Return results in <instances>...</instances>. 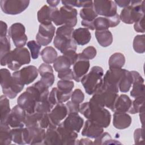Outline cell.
I'll list each match as a JSON object with an SVG mask.
<instances>
[{
	"label": "cell",
	"mask_w": 145,
	"mask_h": 145,
	"mask_svg": "<svg viewBox=\"0 0 145 145\" xmlns=\"http://www.w3.org/2000/svg\"><path fill=\"white\" fill-rule=\"evenodd\" d=\"M134 30L137 32H144V16L140 18L138 21L134 23Z\"/></svg>",
	"instance_id": "obj_55"
},
{
	"label": "cell",
	"mask_w": 145,
	"mask_h": 145,
	"mask_svg": "<svg viewBox=\"0 0 145 145\" xmlns=\"http://www.w3.org/2000/svg\"><path fill=\"white\" fill-rule=\"evenodd\" d=\"M0 74L1 86L3 93L9 99H14L23 90L24 86L20 85L14 80L8 69H1Z\"/></svg>",
	"instance_id": "obj_7"
},
{
	"label": "cell",
	"mask_w": 145,
	"mask_h": 145,
	"mask_svg": "<svg viewBox=\"0 0 145 145\" xmlns=\"http://www.w3.org/2000/svg\"><path fill=\"white\" fill-rule=\"evenodd\" d=\"M82 58L89 60L93 59L96 56V49L92 46H89L86 48L81 53H79Z\"/></svg>",
	"instance_id": "obj_50"
},
{
	"label": "cell",
	"mask_w": 145,
	"mask_h": 145,
	"mask_svg": "<svg viewBox=\"0 0 145 145\" xmlns=\"http://www.w3.org/2000/svg\"><path fill=\"white\" fill-rule=\"evenodd\" d=\"M125 63V57L121 53H115L113 54L109 59V69L118 68L122 69Z\"/></svg>",
	"instance_id": "obj_38"
},
{
	"label": "cell",
	"mask_w": 145,
	"mask_h": 145,
	"mask_svg": "<svg viewBox=\"0 0 145 145\" xmlns=\"http://www.w3.org/2000/svg\"><path fill=\"white\" fill-rule=\"evenodd\" d=\"M0 109L1 123L8 125L7 121L11 110L10 106L9 100L5 95H1L0 97Z\"/></svg>",
	"instance_id": "obj_31"
},
{
	"label": "cell",
	"mask_w": 145,
	"mask_h": 145,
	"mask_svg": "<svg viewBox=\"0 0 145 145\" xmlns=\"http://www.w3.org/2000/svg\"><path fill=\"white\" fill-rule=\"evenodd\" d=\"M95 35L98 43L103 47L109 46L113 42L112 33L108 29L96 31Z\"/></svg>",
	"instance_id": "obj_32"
},
{
	"label": "cell",
	"mask_w": 145,
	"mask_h": 145,
	"mask_svg": "<svg viewBox=\"0 0 145 145\" xmlns=\"http://www.w3.org/2000/svg\"><path fill=\"white\" fill-rule=\"evenodd\" d=\"M56 28L52 23L40 24L39 27V32L36 36L37 42L41 46L49 45L54 35Z\"/></svg>",
	"instance_id": "obj_13"
},
{
	"label": "cell",
	"mask_w": 145,
	"mask_h": 145,
	"mask_svg": "<svg viewBox=\"0 0 145 145\" xmlns=\"http://www.w3.org/2000/svg\"><path fill=\"white\" fill-rule=\"evenodd\" d=\"M38 72L41 76L40 80L48 88L51 87L55 80L52 66L50 64L42 63L39 67Z\"/></svg>",
	"instance_id": "obj_22"
},
{
	"label": "cell",
	"mask_w": 145,
	"mask_h": 145,
	"mask_svg": "<svg viewBox=\"0 0 145 145\" xmlns=\"http://www.w3.org/2000/svg\"><path fill=\"white\" fill-rule=\"evenodd\" d=\"M54 105H53L49 99L44 100L43 101L38 102L36 104L35 107V111L44 113V114H48L50 112L52 109L54 107Z\"/></svg>",
	"instance_id": "obj_45"
},
{
	"label": "cell",
	"mask_w": 145,
	"mask_h": 145,
	"mask_svg": "<svg viewBox=\"0 0 145 145\" xmlns=\"http://www.w3.org/2000/svg\"><path fill=\"white\" fill-rule=\"evenodd\" d=\"M61 2L63 6H69L72 7H85L93 5V1H62Z\"/></svg>",
	"instance_id": "obj_49"
},
{
	"label": "cell",
	"mask_w": 145,
	"mask_h": 145,
	"mask_svg": "<svg viewBox=\"0 0 145 145\" xmlns=\"http://www.w3.org/2000/svg\"><path fill=\"white\" fill-rule=\"evenodd\" d=\"M74 31L72 27L67 25H62L57 29L53 44L62 54L69 50H76L77 44L72 37Z\"/></svg>",
	"instance_id": "obj_3"
},
{
	"label": "cell",
	"mask_w": 145,
	"mask_h": 145,
	"mask_svg": "<svg viewBox=\"0 0 145 145\" xmlns=\"http://www.w3.org/2000/svg\"><path fill=\"white\" fill-rule=\"evenodd\" d=\"M132 104L130 97L125 94L120 95L117 98L112 111L113 112H128Z\"/></svg>",
	"instance_id": "obj_26"
},
{
	"label": "cell",
	"mask_w": 145,
	"mask_h": 145,
	"mask_svg": "<svg viewBox=\"0 0 145 145\" xmlns=\"http://www.w3.org/2000/svg\"><path fill=\"white\" fill-rule=\"evenodd\" d=\"M71 99L72 102L80 104L84 99V95L81 89L76 88L71 93Z\"/></svg>",
	"instance_id": "obj_51"
},
{
	"label": "cell",
	"mask_w": 145,
	"mask_h": 145,
	"mask_svg": "<svg viewBox=\"0 0 145 145\" xmlns=\"http://www.w3.org/2000/svg\"><path fill=\"white\" fill-rule=\"evenodd\" d=\"M10 125L7 124H0V144L8 145L11 144L12 135Z\"/></svg>",
	"instance_id": "obj_37"
},
{
	"label": "cell",
	"mask_w": 145,
	"mask_h": 145,
	"mask_svg": "<svg viewBox=\"0 0 145 145\" xmlns=\"http://www.w3.org/2000/svg\"><path fill=\"white\" fill-rule=\"evenodd\" d=\"M47 145L61 144V140L57 127H48L45 131L44 144Z\"/></svg>",
	"instance_id": "obj_30"
},
{
	"label": "cell",
	"mask_w": 145,
	"mask_h": 145,
	"mask_svg": "<svg viewBox=\"0 0 145 145\" xmlns=\"http://www.w3.org/2000/svg\"><path fill=\"white\" fill-rule=\"evenodd\" d=\"M74 87V83L71 80H60L57 82V88L65 93H71Z\"/></svg>",
	"instance_id": "obj_48"
},
{
	"label": "cell",
	"mask_w": 145,
	"mask_h": 145,
	"mask_svg": "<svg viewBox=\"0 0 145 145\" xmlns=\"http://www.w3.org/2000/svg\"><path fill=\"white\" fill-rule=\"evenodd\" d=\"M25 110L18 104L14 106L8 118L7 123L12 128L23 127L26 116Z\"/></svg>",
	"instance_id": "obj_16"
},
{
	"label": "cell",
	"mask_w": 145,
	"mask_h": 145,
	"mask_svg": "<svg viewBox=\"0 0 145 145\" xmlns=\"http://www.w3.org/2000/svg\"><path fill=\"white\" fill-rule=\"evenodd\" d=\"M26 142L29 144H43L45 135V129L40 126L26 127Z\"/></svg>",
	"instance_id": "obj_18"
},
{
	"label": "cell",
	"mask_w": 145,
	"mask_h": 145,
	"mask_svg": "<svg viewBox=\"0 0 145 145\" xmlns=\"http://www.w3.org/2000/svg\"><path fill=\"white\" fill-rule=\"evenodd\" d=\"M12 141L18 144H25L27 129L26 127H16L11 129Z\"/></svg>",
	"instance_id": "obj_34"
},
{
	"label": "cell",
	"mask_w": 145,
	"mask_h": 145,
	"mask_svg": "<svg viewBox=\"0 0 145 145\" xmlns=\"http://www.w3.org/2000/svg\"><path fill=\"white\" fill-rule=\"evenodd\" d=\"M94 30L103 31L107 30L110 28V23L108 17H97L93 20Z\"/></svg>",
	"instance_id": "obj_43"
},
{
	"label": "cell",
	"mask_w": 145,
	"mask_h": 145,
	"mask_svg": "<svg viewBox=\"0 0 145 145\" xmlns=\"http://www.w3.org/2000/svg\"><path fill=\"white\" fill-rule=\"evenodd\" d=\"M79 112L87 120H91L103 128H106L110 125L111 114L109 110L90 101L80 106Z\"/></svg>",
	"instance_id": "obj_1"
},
{
	"label": "cell",
	"mask_w": 145,
	"mask_h": 145,
	"mask_svg": "<svg viewBox=\"0 0 145 145\" xmlns=\"http://www.w3.org/2000/svg\"><path fill=\"white\" fill-rule=\"evenodd\" d=\"M103 75V69L99 66H95L91 68L88 74H86L82 78L80 82L88 95L93 94L101 83Z\"/></svg>",
	"instance_id": "obj_8"
},
{
	"label": "cell",
	"mask_w": 145,
	"mask_h": 145,
	"mask_svg": "<svg viewBox=\"0 0 145 145\" xmlns=\"http://www.w3.org/2000/svg\"><path fill=\"white\" fill-rule=\"evenodd\" d=\"M131 121V117L126 113L114 112L113 114V125L117 129L122 130L129 127Z\"/></svg>",
	"instance_id": "obj_25"
},
{
	"label": "cell",
	"mask_w": 145,
	"mask_h": 145,
	"mask_svg": "<svg viewBox=\"0 0 145 145\" xmlns=\"http://www.w3.org/2000/svg\"><path fill=\"white\" fill-rule=\"evenodd\" d=\"M144 15V1H130V5L123 8L120 18L124 23L131 24Z\"/></svg>",
	"instance_id": "obj_6"
},
{
	"label": "cell",
	"mask_w": 145,
	"mask_h": 145,
	"mask_svg": "<svg viewBox=\"0 0 145 145\" xmlns=\"http://www.w3.org/2000/svg\"><path fill=\"white\" fill-rule=\"evenodd\" d=\"M58 78L61 80H74V74L72 70L71 69H68L63 71L58 72Z\"/></svg>",
	"instance_id": "obj_52"
},
{
	"label": "cell",
	"mask_w": 145,
	"mask_h": 145,
	"mask_svg": "<svg viewBox=\"0 0 145 145\" xmlns=\"http://www.w3.org/2000/svg\"><path fill=\"white\" fill-rule=\"evenodd\" d=\"M38 73V70L35 66L29 65L15 71L12 76L15 82L24 86L33 82L37 78Z\"/></svg>",
	"instance_id": "obj_9"
},
{
	"label": "cell",
	"mask_w": 145,
	"mask_h": 145,
	"mask_svg": "<svg viewBox=\"0 0 145 145\" xmlns=\"http://www.w3.org/2000/svg\"><path fill=\"white\" fill-rule=\"evenodd\" d=\"M68 114L66 105L63 103H58L55 105L50 112L48 113L49 126L48 127H57L61 121Z\"/></svg>",
	"instance_id": "obj_15"
},
{
	"label": "cell",
	"mask_w": 145,
	"mask_h": 145,
	"mask_svg": "<svg viewBox=\"0 0 145 145\" xmlns=\"http://www.w3.org/2000/svg\"><path fill=\"white\" fill-rule=\"evenodd\" d=\"M93 144V142H92L88 138H82L80 140H77L75 142V144L88 145V144Z\"/></svg>",
	"instance_id": "obj_58"
},
{
	"label": "cell",
	"mask_w": 145,
	"mask_h": 145,
	"mask_svg": "<svg viewBox=\"0 0 145 145\" xmlns=\"http://www.w3.org/2000/svg\"><path fill=\"white\" fill-rule=\"evenodd\" d=\"M133 83V76L131 71L123 69V74L118 83V89L121 92H127Z\"/></svg>",
	"instance_id": "obj_33"
},
{
	"label": "cell",
	"mask_w": 145,
	"mask_h": 145,
	"mask_svg": "<svg viewBox=\"0 0 145 145\" xmlns=\"http://www.w3.org/2000/svg\"><path fill=\"white\" fill-rule=\"evenodd\" d=\"M93 6L96 14L104 17H111L117 14V5L113 1H94Z\"/></svg>",
	"instance_id": "obj_14"
},
{
	"label": "cell",
	"mask_w": 145,
	"mask_h": 145,
	"mask_svg": "<svg viewBox=\"0 0 145 145\" xmlns=\"http://www.w3.org/2000/svg\"><path fill=\"white\" fill-rule=\"evenodd\" d=\"M123 74V69H109L105 72L102 84L106 87L118 93V83Z\"/></svg>",
	"instance_id": "obj_12"
},
{
	"label": "cell",
	"mask_w": 145,
	"mask_h": 145,
	"mask_svg": "<svg viewBox=\"0 0 145 145\" xmlns=\"http://www.w3.org/2000/svg\"><path fill=\"white\" fill-rule=\"evenodd\" d=\"M27 45L30 50L31 56L32 58L33 59H36L38 58L40 54V52L41 46L39 45L37 42V41L35 40L29 41L27 43Z\"/></svg>",
	"instance_id": "obj_47"
},
{
	"label": "cell",
	"mask_w": 145,
	"mask_h": 145,
	"mask_svg": "<svg viewBox=\"0 0 145 145\" xmlns=\"http://www.w3.org/2000/svg\"><path fill=\"white\" fill-rule=\"evenodd\" d=\"M133 49L138 53H143L145 52V36L138 35L135 36L133 40Z\"/></svg>",
	"instance_id": "obj_44"
},
{
	"label": "cell",
	"mask_w": 145,
	"mask_h": 145,
	"mask_svg": "<svg viewBox=\"0 0 145 145\" xmlns=\"http://www.w3.org/2000/svg\"><path fill=\"white\" fill-rule=\"evenodd\" d=\"M118 96V93L105 87L101 81L89 101L102 107L109 108L112 111Z\"/></svg>",
	"instance_id": "obj_4"
},
{
	"label": "cell",
	"mask_w": 145,
	"mask_h": 145,
	"mask_svg": "<svg viewBox=\"0 0 145 145\" xmlns=\"http://www.w3.org/2000/svg\"><path fill=\"white\" fill-rule=\"evenodd\" d=\"M28 0H1L2 11L8 15H18L24 11L29 6Z\"/></svg>",
	"instance_id": "obj_10"
},
{
	"label": "cell",
	"mask_w": 145,
	"mask_h": 145,
	"mask_svg": "<svg viewBox=\"0 0 145 145\" xmlns=\"http://www.w3.org/2000/svg\"><path fill=\"white\" fill-rule=\"evenodd\" d=\"M133 76V88L130 92V95L134 98L144 96L145 86L144 79L138 71H131Z\"/></svg>",
	"instance_id": "obj_20"
},
{
	"label": "cell",
	"mask_w": 145,
	"mask_h": 145,
	"mask_svg": "<svg viewBox=\"0 0 145 145\" xmlns=\"http://www.w3.org/2000/svg\"><path fill=\"white\" fill-rule=\"evenodd\" d=\"M35 96L30 91L26 89L18 98V104L23 108L27 113H31L35 111V107L37 103Z\"/></svg>",
	"instance_id": "obj_17"
},
{
	"label": "cell",
	"mask_w": 145,
	"mask_h": 145,
	"mask_svg": "<svg viewBox=\"0 0 145 145\" xmlns=\"http://www.w3.org/2000/svg\"><path fill=\"white\" fill-rule=\"evenodd\" d=\"M57 7H52L48 5L43 6L37 12V20L40 24L52 23L53 15Z\"/></svg>",
	"instance_id": "obj_28"
},
{
	"label": "cell",
	"mask_w": 145,
	"mask_h": 145,
	"mask_svg": "<svg viewBox=\"0 0 145 145\" xmlns=\"http://www.w3.org/2000/svg\"><path fill=\"white\" fill-rule=\"evenodd\" d=\"M143 127L137 129L134 131V139L135 144L143 143Z\"/></svg>",
	"instance_id": "obj_54"
},
{
	"label": "cell",
	"mask_w": 145,
	"mask_h": 145,
	"mask_svg": "<svg viewBox=\"0 0 145 145\" xmlns=\"http://www.w3.org/2000/svg\"><path fill=\"white\" fill-rule=\"evenodd\" d=\"M71 93H65L56 87L52 89L48 97L50 102L54 105L58 103H63L66 102L71 97Z\"/></svg>",
	"instance_id": "obj_29"
},
{
	"label": "cell",
	"mask_w": 145,
	"mask_h": 145,
	"mask_svg": "<svg viewBox=\"0 0 145 145\" xmlns=\"http://www.w3.org/2000/svg\"><path fill=\"white\" fill-rule=\"evenodd\" d=\"M89 66V61L82 58L78 53V59L73 65L74 80L76 82H80L82 78L88 72Z\"/></svg>",
	"instance_id": "obj_19"
},
{
	"label": "cell",
	"mask_w": 145,
	"mask_h": 145,
	"mask_svg": "<svg viewBox=\"0 0 145 145\" xmlns=\"http://www.w3.org/2000/svg\"><path fill=\"white\" fill-rule=\"evenodd\" d=\"M116 5H118L120 7H126L130 5V1H114Z\"/></svg>",
	"instance_id": "obj_59"
},
{
	"label": "cell",
	"mask_w": 145,
	"mask_h": 145,
	"mask_svg": "<svg viewBox=\"0 0 145 145\" xmlns=\"http://www.w3.org/2000/svg\"><path fill=\"white\" fill-rule=\"evenodd\" d=\"M79 15L83 20L91 22L97 17V14L95 12L93 5L89 6L83 7L80 10Z\"/></svg>",
	"instance_id": "obj_40"
},
{
	"label": "cell",
	"mask_w": 145,
	"mask_h": 145,
	"mask_svg": "<svg viewBox=\"0 0 145 145\" xmlns=\"http://www.w3.org/2000/svg\"><path fill=\"white\" fill-rule=\"evenodd\" d=\"M61 123L66 128L79 133L83 127L84 120L78 113H70Z\"/></svg>",
	"instance_id": "obj_21"
},
{
	"label": "cell",
	"mask_w": 145,
	"mask_h": 145,
	"mask_svg": "<svg viewBox=\"0 0 145 145\" xmlns=\"http://www.w3.org/2000/svg\"><path fill=\"white\" fill-rule=\"evenodd\" d=\"M71 66V65L69 59L63 55L58 57L53 62L54 70L58 72L70 69Z\"/></svg>",
	"instance_id": "obj_39"
},
{
	"label": "cell",
	"mask_w": 145,
	"mask_h": 145,
	"mask_svg": "<svg viewBox=\"0 0 145 145\" xmlns=\"http://www.w3.org/2000/svg\"><path fill=\"white\" fill-rule=\"evenodd\" d=\"M0 58H2L11 52L10 40L7 36L0 37Z\"/></svg>",
	"instance_id": "obj_46"
},
{
	"label": "cell",
	"mask_w": 145,
	"mask_h": 145,
	"mask_svg": "<svg viewBox=\"0 0 145 145\" xmlns=\"http://www.w3.org/2000/svg\"><path fill=\"white\" fill-rule=\"evenodd\" d=\"M103 131V127L91 120H87L84 123L83 129L82 131V135L89 138L95 139L100 136Z\"/></svg>",
	"instance_id": "obj_23"
},
{
	"label": "cell",
	"mask_w": 145,
	"mask_h": 145,
	"mask_svg": "<svg viewBox=\"0 0 145 145\" xmlns=\"http://www.w3.org/2000/svg\"><path fill=\"white\" fill-rule=\"evenodd\" d=\"M25 32V27L20 23H14L9 28L8 35L16 48H23L27 44L28 38Z\"/></svg>",
	"instance_id": "obj_11"
},
{
	"label": "cell",
	"mask_w": 145,
	"mask_h": 145,
	"mask_svg": "<svg viewBox=\"0 0 145 145\" xmlns=\"http://www.w3.org/2000/svg\"><path fill=\"white\" fill-rule=\"evenodd\" d=\"M144 96H140L135 98V100L132 101V104L130 109L128 111L131 114H136L144 112Z\"/></svg>",
	"instance_id": "obj_41"
},
{
	"label": "cell",
	"mask_w": 145,
	"mask_h": 145,
	"mask_svg": "<svg viewBox=\"0 0 145 145\" xmlns=\"http://www.w3.org/2000/svg\"><path fill=\"white\" fill-rule=\"evenodd\" d=\"M41 56L44 63L47 64L53 63L57 57V52L52 46H46L41 52Z\"/></svg>",
	"instance_id": "obj_36"
},
{
	"label": "cell",
	"mask_w": 145,
	"mask_h": 145,
	"mask_svg": "<svg viewBox=\"0 0 145 145\" xmlns=\"http://www.w3.org/2000/svg\"><path fill=\"white\" fill-rule=\"evenodd\" d=\"M72 37L77 45H84L87 44L91 39V34L86 28H79L74 29Z\"/></svg>",
	"instance_id": "obj_27"
},
{
	"label": "cell",
	"mask_w": 145,
	"mask_h": 145,
	"mask_svg": "<svg viewBox=\"0 0 145 145\" xmlns=\"http://www.w3.org/2000/svg\"><path fill=\"white\" fill-rule=\"evenodd\" d=\"M45 114L35 111L31 113H27L24 124L26 127L40 126V123Z\"/></svg>",
	"instance_id": "obj_35"
},
{
	"label": "cell",
	"mask_w": 145,
	"mask_h": 145,
	"mask_svg": "<svg viewBox=\"0 0 145 145\" xmlns=\"http://www.w3.org/2000/svg\"><path fill=\"white\" fill-rule=\"evenodd\" d=\"M57 129L61 137V144H75L78 137L76 132L66 128L61 123Z\"/></svg>",
	"instance_id": "obj_24"
},
{
	"label": "cell",
	"mask_w": 145,
	"mask_h": 145,
	"mask_svg": "<svg viewBox=\"0 0 145 145\" xmlns=\"http://www.w3.org/2000/svg\"><path fill=\"white\" fill-rule=\"evenodd\" d=\"M46 2L49 4L50 7H56V6L59 3L60 1L59 0H52V1H47Z\"/></svg>",
	"instance_id": "obj_60"
},
{
	"label": "cell",
	"mask_w": 145,
	"mask_h": 145,
	"mask_svg": "<svg viewBox=\"0 0 145 145\" xmlns=\"http://www.w3.org/2000/svg\"><path fill=\"white\" fill-rule=\"evenodd\" d=\"M68 114L78 113L80 110V105L71 101H68L66 104Z\"/></svg>",
	"instance_id": "obj_53"
},
{
	"label": "cell",
	"mask_w": 145,
	"mask_h": 145,
	"mask_svg": "<svg viewBox=\"0 0 145 145\" xmlns=\"http://www.w3.org/2000/svg\"><path fill=\"white\" fill-rule=\"evenodd\" d=\"M93 144H121V143L113 139L112 138L111 135L106 133H103L100 136L97 137L95 139Z\"/></svg>",
	"instance_id": "obj_42"
},
{
	"label": "cell",
	"mask_w": 145,
	"mask_h": 145,
	"mask_svg": "<svg viewBox=\"0 0 145 145\" xmlns=\"http://www.w3.org/2000/svg\"><path fill=\"white\" fill-rule=\"evenodd\" d=\"M1 27H0V37H4L6 36L7 32V24L1 21L0 22Z\"/></svg>",
	"instance_id": "obj_57"
},
{
	"label": "cell",
	"mask_w": 145,
	"mask_h": 145,
	"mask_svg": "<svg viewBox=\"0 0 145 145\" xmlns=\"http://www.w3.org/2000/svg\"><path fill=\"white\" fill-rule=\"evenodd\" d=\"M78 12L75 8L63 6L59 9L56 8L53 15L52 22L56 25H67L74 27L77 23Z\"/></svg>",
	"instance_id": "obj_5"
},
{
	"label": "cell",
	"mask_w": 145,
	"mask_h": 145,
	"mask_svg": "<svg viewBox=\"0 0 145 145\" xmlns=\"http://www.w3.org/2000/svg\"><path fill=\"white\" fill-rule=\"evenodd\" d=\"M31 55L27 48H16L5 57L1 58V65H7L8 68L12 71L18 70L22 66L29 63Z\"/></svg>",
	"instance_id": "obj_2"
},
{
	"label": "cell",
	"mask_w": 145,
	"mask_h": 145,
	"mask_svg": "<svg viewBox=\"0 0 145 145\" xmlns=\"http://www.w3.org/2000/svg\"><path fill=\"white\" fill-rule=\"evenodd\" d=\"M109 23H110V27H115L118 24H119L120 22V15L117 14L115 15L111 16V17H108Z\"/></svg>",
	"instance_id": "obj_56"
}]
</instances>
